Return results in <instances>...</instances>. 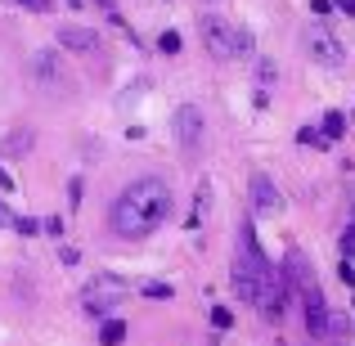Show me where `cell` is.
Returning <instances> with one entry per match:
<instances>
[{"instance_id":"6da1fadb","label":"cell","mask_w":355,"mask_h":346,"mask_svg":"<svg viewBox=\"0 0 355 346\" xmlns=\"http://www.w3.org/2000/svg\"><path fill=\"white\" fill-rule=\"evenodd\" d=\"M166 211H171V189H166V180L144 175V180L121 189V198L113 202L108 220H113V230L121 239H144L148 230H157L166 220Z\"/></svg>"},{"instance_id":"7a4b0ae2","label":"cell","mask_w":355,"mask_h":346,"mask_svg":"<svg viewBox=\"0 0 355 346\" xmlns=\"http://www.w3.org/2000/svg\"><path fill=\"white\" fill-rule=\"evenodd\" d=\"M234 288L248 306H257L266 320L284 315V288H279L275 270L266 266V252L261 243H252V230H243L239 239V257H234Z\"/></svg>"},{"instance_id":"3957f363","label":"cell","mask_w":355,"mask_h":346,"mask_svg":"<svg viewBox=\"0 0 355 346\" xmlns=\"http://www.w3.org/2000/svg\"><path fill=\"white\" fill-rule=\"evenodd\" d=\"M202 41H207L211 59H225V63L252 54V36L243 27H230L220 14H202Z\"/></svg>"},{"instance_id":"277c9868","label":"cell","mask_w":355,"mask_h":346,"mask_svg":"<svg viewBox=\"0 0 355 346\" xmlns=\"http://www.w3.org/2000/svg\"><path fill=\"white\" fill-rule=\"evenodd\" d=\"M121 293H126V279L99 275V279H90V284L81 288V311H86V315H113V306L121 302Z\"/></svg>"},{"instance_id":"5b68a950","label":"cell","mask_w":355,"mask_h":346,"mask_svg":"<svg viewBox=\"0 0 355 346\" xmlns=\"http://www.w3.org/2000/svg\"><path fill=\"white\" fill-rule=\"evenodd\" d=\"M302 45H306V54H311L320 68H342L347 63V50H342V41L333 32H324V27H311V32L302 36Z\"/></svg>"},{"instance_id":"8992f818","label":"cell","mask_w":355,"mask_h":346,"mask_svg":"<svg viewBox=\"0 0 355 346\" xmlns=\"http://www.w3.org/2000/svg\"><path fill=\"white\" fill-rule=\"evenodd\" d=\"M252 211L257 216H279L284 211V198H279V189H275V180L270 175H252Z\"/></svg>"},{"instance_id":"52a82bcc","label":"cell","mask_w":355,"mask_h":346,"mask_svg":"<svg viewBox=\"0 0 355 346\" xmlns=\"http://www.w3.org/2000/svg\"><path fill=\"white\" fill-rule=\"evenodd\" d=\"M32 72H36V81H41V86H50V90H63V86H68V77H63L59 54H54V50L32 54Z\"/></svg>"},{"instance_id":"ba28073f","label":"cell","mask_w":355,"mask_h":346,"mask_svg":"<svg viewBox=\"0 0 355 346\" xmlns=\"http://www.w3.org/2000/svg\"><path fill=\"white\" fill-rule=\"evenodd\" d=\"M175 139H180L184 148H198V139H202V113L193 104L175 108Z\"/></svg>"},{"instance_id":"9c48e42d","label":"cell","mask_w":355,"mask_h":346,"mask_svg":"<svg viewBox=\"0 0 355 346\" xmlns=\"http://www.w3.org/2000/svg\"><path fill=\"white\" fill-rule=\"evenodd\" d=\"M59 45L63 50H77V54H95L99 36L90 32V27H59Z\"/></svg>"},{"instance_id":"30bf717a","label":"cell","mask_w":355,"mask_h":346,"mask_svg":"<svg viewBox=\"0 0 355 346\" xmlns=\"http://www.w3.org/2000/svg\"><path fill=\"white\" fill-rule=\"evenodd\" d=\"M342 130H347V117H342V113H324V121H320V139H324V144L338 139Z\"/></svg>"},{"instance_id":"8fae6325","label":"cell","mask_w":355,"mask_h":346,"mask_svg":"<svg viewBox=\"0 0 355 346\" xmlns=\"http://www.w3.org/2000/svg\"><path fill=\"white\" fill-rule=\"evenodd\" d=\"M121 338H126V324H121V320H113V315H108V324H104V333H99V342H104V346H117Z\"/></svg>"},{"instance_id":"7c38bea8","label":"cell","mask_w":355,"mask_h":346,"mask_svg":"<svg viewBox=\"0 0 355 346\" xmlns=\"http://www.w3.org/2000/svg\"><path fill=\"white\" fill-rule=\"evenodd\" d=\"M257 81L261 86H275V59H266V54L257 59Z\"/></svg>"},{"instance_id":"4fadbf2b","label":"cell","mask_w":355,"mask_h":346,"mask_svg":"<svg viewBox=\"0 0 355 346\" xmlns=\"http://www.w3.org/2000/svg\"><path fill=\"white\" fill-rule=\"evenodd\" d=\"M157 50L162 54H180V32H162L157 36Z\"/></svg>"},{"instance_id":"5bb4252c","label":"cell","mask_w":355,"mask_h":346,"mask_svg":"<svg viewBox=\"0 0 355 346\" xmlns=\"http://www.w3.org/2000/svg\"><path fill=\"white\" fill-rule=\"evenodd\" d=\"M329 333H333V338H347V315H338V311H329Z\"/></svg>"},{"instance_id":"9a60e30c","label":"cell","mask_w":355,"mask_h":346,"mask_svg":"<svg viewBox=\"0 0 355 346\" xmlns=\"http://www.w3.org/2000/svg\"><path fill=\"white\" fill-rule=\"evenodd\" d=\"M14 230L32 239V234H41V220H32V216H18V220H14Z\"/></svg>"},{"instance_id":"2e32d148","label":"cell","mask_w":355,"mask_h":346,"mask_svg":"<svg viewBox=\"0 0 355 346\" xmlns=\"http://www.w3.org/2000/svg\"><path fill=\"white\" fill-rule=\"evenodd\" d=\"M14 5L32 9V14H50V9H54V0H14Z\"/></svg>"},{"instance_id":"e0dca14e","label":"cell","mask_w":355,"mask_h":346,"mask_svg":"<svg viewBox=\"0 0 355 346\" xmlns=\"http://www.w3.org/2000/svg\"><path fill=\"white\" fill-rule=\"evenodd\" d=\"M211 324H216V329H230V324H234V315H230L225 306H216V311H211Z\"/></svg>"},{"instance_id":"ac0fdd59","label":"cell","mask_w":355,"mask_h":346,"mask_svg":"<svg viewBox=\"0 0 355 346\" xmlns=\"http://www.w3.org/2000/svg\"><path fill=\"white\" fill-rule=\"evenodd\" d=\"M342 252L355 257V225H347V234H342Z\"/></svg>"},{"instance_id":"d6986e66","label":"cell","mask_w":355,"mask_h":346,"mask_svg":"<svg viewBox=\"0 0 355 346\" xmlns=\"http://www.w3.org/2000/svg\"><path fill=\"white\" fill-rule=\"evenodd\" d=\"M59 261H63V266H77L81 257H77V248H59Z\"/></svg>"},{"instance_id":"ffe728a7","label":"cell","mask_w":355,"mask_h":346,"mask_svg":"<svg viewBox=\"0 0 355 346\" xmlns=\"http://www.w3.org/2000/svg\"><path fill=\"white\" fill-rule=\"evenodd\" d=\"M311 9H315V14H333V9H338V0H315Z\"/></svg>"},{"instance_id":"44dd1931","label":"cell","mask_w":355,"mask_h":346,"mask_svg":"<svg viewBox=\"0 0 355 346\" xmlns=\"http://www.w3.org/2000/svg\"><path fill=\"white\" fill-rule=\"evenodd\" d=\"M144 293H148V297H171V288H166V284H148Z\"/></svg>"},{"instance_id":"7402d4cb","label":"cell","mask_w":355,"mask_h":346,"mask_svg":"<svg viewBox=\"0 0 355 346\" xmlns=\"http://www.w3.org/2000/svg\"><path fill=\"white\" fill-rule=\"evenodd\" d=\"M45 234H54V239H59V234H63V220L50 216V220H45Z\"/></svg>"},{"instance_id":"603a6c76","label":"cell","mask_w":355,"mask_h":346,"mask_svg":"<svg viewBox=\"0 0 355 346\" xmlns=\"http://www.w3.org/2000/svg\"><path fill=\"white\" fill-rule=\"evenodd\" d=\"M5 225H14V216H9V207L0 202V230H5Z\"/></svg>"},{"instance_id":"cb8c5ba5","label":"cell","mask_w":355,"mask_h":346,"mask_svg":"<svg viewBox=\"0 0 355 346\" xmlns=\"http://www.w3.org/2000/svg\"><path fill=\"white\" fill-rule=\"evenodd\" d=\"M338 9L342 14H355V0H338Z\"/></svg>"},{"instance_id":"d4e9b609","label":"cell","mask_w":355,"mask_h":346,"mask_svg":"<svg viewBox=\"0 0 355 346\" xmlns=\"http://www.w3.org/2000/svg\"><path fill=\"white\" fill-rule=\"evenodd\" d=\"M95 5H104V9H113V0H95Z\"/></svg>"},{"instance_id":"484cf974","label":"cell","mask_w":355,"mask_h":346,"mask_svg":"<svg viewBox=\"0 0 355 346\" xmlns=\"http://www.w3.org/2000/svg\"><path fill=\"white\" fill-rule=\"evenodd\" d=\"M207 5H216V0H207Z\"/></svg>"}]
</instances>
